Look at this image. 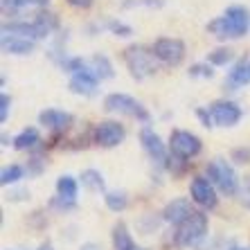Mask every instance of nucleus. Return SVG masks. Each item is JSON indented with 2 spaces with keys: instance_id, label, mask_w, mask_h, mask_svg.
<instances>
[{
  "instance_id": "nucleus-1",
  "label": "nucleus",
  "mask_w": 250,
  "mask_h": 250,
  "mask_svg": "<svg viewBox=\"0 0 250 250\" xmlns=\"http://www.w3.org/2000/svg\"><path fill=\"white\" fill-rule=\"evenodd\" d=\"M250 27V12L241 5H234L230 9H226L223 16H219L216 21L208 25V29L216 39H239L244 36Z\"/></svg>"
},
{
  "instance_id": "nucleus-12",
  "label": "nucleus",
  "mask_w": 250,
  "mask_h": 250,
  "mask_svg": "<svg viewBox=\"0 0 250 250\" xmlns=\"http://www.w3.org/2000/svg\"><path fill=\"white\" fill-rule=\"evenodd\" d=\"M192 214H194V209H192V205H189L187 198H176V201H171L163 212L165 221L171 223V226H176V228L181 226L185 219H189Z\"/></svg>"
},
{
  "instance_id": "nucleus-18",
  "label": "nucleus",
  "mask_w": 250,
  "mask_h": 250,
  "mask_svg": "<svg viewBox=\"0 0 250 250\" xmlns=\"http://www.w3.org/2000/svg\"><path fill=\"white\" fill-rule=\"evenodd\" d=\"M90 72H93L97 79H111L113 77V68H111V61L106 57H102V54H97V57H93L90 61Z\"/></svg>"
},
{
  "instance_id": "nucleus-4",
  "label": "nucleus",
  "mask_w": 250,
  "mask_h": 250,
  "mask_svg": "<svg viewBox=\"0 0 250 250\" xmlns=\"http://www.w3.org/2000/svg\"><path fill=\"white\" fill-rule=\"evenodd\" d=\"M104 108L108 113H122V115H128V117H135V120H142L146 122L149 120V113L138 99L128 97V95H122V93H111L108 97L104 99Z\"/></svg>"
},
{
  "instance_id": "nucleus-29",
  "label": "nucleus",
  "mask_w": 250,
  "mask_h": 250,
  "mask_svg": "<svg viewBox=\"0 0 250 250\" xmlns=\"http://www.w3.org/2000/svg\"><path fill=\"white\" fill-rule=\"evenodd\" d=\"M108 27H111V32H115L117 36H131V27L128 25H122V23H108Z\"/></svg>"
},
{
  "instance_id": "nucleus-17",
  "label": "nucleus",
  "mask_w": 250,
  "mask_h": 250,
  "mask_svg": "<svg viewBox=\"0 0 250 250\" xmlns=\"http://www.w3.org/2000/svg\"><path fill=\"white\" fill-rule=\"evenodd\" d=\"M113 246H115V250H135L133 239H131L124 223H117L113 228Z\"/></svg>"
},
{
  "instance_id": "nucleus-13",
  "label": "nucleus",
  "mask_w": 250,
  "mask_h": 250,
  "mask_svg": "<svg viewBox=\"0 0 250 250\" xmlns=\"http://www.w3.org/2000/svg\"><path fill=\"white\" fill-rule=\"evenodd\" d=\"M70 90L75 95H86V97H90V95L97 93V77L90 72V68L82 70V72H77V75L70 79Z\"/></svg>"
},
{
  "instance_id": "nucleus-11",
  "label": "nucleus",
  "mask_w": 250,
  "mask_h": 250,
  "mask_svg": "<svg viewBox=\"0 0 250 250\" xmlns=\"http://www.w3.org/2000/svg\"><path fill=\"white\" fill-rule=\"evenodd\" d=\"M192 201L208 209L216 205V192L212 187V183H209V178H201L198 176V178L192 181Z\"/></svg>"
},
{
  "instance_id": "nucleus-9",
  "label": "nucleus",
  "mask_w": 250,
  "mask_h": 250,
  "mask_svg": "<svg viewBox=\"0 0 250 250\" xmlns=\"http://www.w3.org/2000/svg\"><path fill=\"white\" fill-rule=\"evenodd\" d=\"M124 135H126V131H124L122 124L111 122V120H108V122H102L95 128V142H97L99 146H106V149L117 146L124 140Z\"/></svg>"
},
{
  "instance_id": "nucleus-20",
  "label": "nucleus",
  "mask_w": 250,
  "mask_h": 250,
  "mask_svg": "<svg viewBox=\"0 0 250 250\" xmlns=\"http://www.w3.org/2000/svg\"><path fill=\"white\" fill-rule=\"evenodd\" d=\"M77 189H79V185H77V181L72 176H61L57 181V192H59V196L65 198V201H75Z\"/></svg>"
},
{
  "instance_id": "nucleus-28",
  "label": "nucleus",
  "mask_w": 250,
  "mask_h": 250,
  "mask_svg": "<svg viewBox=\"0 0 250 250\" xmlns=\"http://www.w3.org/2000/svg\"><path fill=\"white\" fill-rule=\"evenodd\" d=\"M9 104H12V99L7 97V95H0V122H7V117H9Z\"/></svg>"
},
{
  "instance_id": "nucleus-6",
  "label": "nucleus",
  "mask_w": 250,
  "mask_h": 250,
  "mask_svg": "<svg viewBox=\"0 0 250 250\" xmlns=\"http://www.w3.org/2000/svg\"><path fill=\"white\" fill-rule=\"evenodd\" d=\"M151 52L156 54V59H160L163 63L178 65L183 61V57H185V45H183V41H178V39H158V41L153 43Z\"/></svg>"
},
{
  "instance_id": "nucleus-22",
  "label": "nucleus",
  "mask_w": 250,
  "mask_h": 250,
  "mask_svg": "<svg viewBox=\"0 0 250 250\" xmlns=\"http://www.w3.org/2000/svg\"><path fill=\"white\" fill-rule=\"evenodd\" d=\"M104 198H106L108 209H113V212H122V209H126V205H128V198L124 192H108Z\"/></svg>"
},
{
  "instance_id": "nucleus-2",
  "label": "nucleus",
  "mask_w": 250,
  "mask_h": 250,
  "mask_svg": "<svg viewBox=\"0 0 250 250\" xmlns=\"http://www.w3.org/2000/svg\"><path fill=\"white\" fill-rule=\"evenodd\" d=\"M208 234V216L203 212H194L189 219L181 223V226L176 228V246H181V248H192L196 246L201 239Z\"/></svg>"
},
{
  "instance_id": "nucleus-8",
  "label": "nucleus",
  "mask_w": 250,
  "mask_h": 250,
  "mask_svg": "<svg viewBox=\"0 0 250 250\" xmlns=\"http://www.w3.org/2000/svg\"><path fill=\"white\" fill-rule=\"evenodd\" d=\"M140 142H142V146H145V151L149 153V158H151L153 163L158 165H169V156H167V149H165V142L160 138H158V133H153L151 128H142V133H140Z\"/></svg>"
},
{
  "instance_id": "nucleus-31",
  "label": "nucleus",
  "mask_w": 250,
  "mask_h": 250,
  "mask_svg": "<svg viewBox=\"0 0 250 250\" xmlns=\"http://www.w3.org/2000/svg\"><path fill=\"white\" fill-rule=\"evenodd\" d=\"M82 250H102V248H99V246H95V244H83Z\"/></svg>"
},
{
  "instance_id": "nucleus-27",
  "label": "nucleus",
  "mask_w": 250,
  "mask_h": 250,
  "mask_svg": "<svg viewBox=\"0 0 250 250\" xmlns=\"http://www.w3.org/2000/svg\"><path fill=\"white\" fill-rule=\"evenodd\" d=\"M189 75H192V77H203V79H209V77L214 75V70L209 68V65L198 63V65H192V68H189Z\"/></svg>"
},
{
  "instance_id": "nucleus-19",
  "label": "nucleus",
  "mask_w": 250,
  "mask_h": 250,
  "mask_svg": "<svg viewBox=\"0 0 250 250\" xmlns=\"http://www.w3.org/2000/svg\"><path fill=\"white\" fill-rule=\"evenodd\" d=\"M39 142H41V135H39V131H36V128H25L23 133L14 138V146H16L18 151L32 149V146H36Z\"/></svg>"
},
{
  "instance_id": "nucleus-26",
  "label": "nucleus",
  "mask_w": 250,
  "mask_h": 250,
  "mask_svg": "<svg viewBox=\"0 0 250 250\" xmlns=\"http://www.w3.org/2000/svg\"><path fill=\"white\" fill-rule=\"evenodd\" d=\"M163 0H124V9L131 7H160Z\"/></svg>"
},
{
  "instance_id": "nucleus-3",
  "label": "nucleus",
  "mask_w": 250,
  "mask_h": 250,
  "mask_svg": "<svg viewBox=\"0 0 250 250\" xmlns=\"http://www.w3.org/2000/svg\"><path fill=\"white\" fill-rule=\"evenodd\" d=\"M156 54L149 52L146 47L142 45H131L124 50V63H126L128 72L135 77V79H145V77H151L156 72V61H153Z\"/></svg>"
},
{
  "instance_id": "nucleus-15",
  "label": "nucleus",
  "mask_w": 250,
  "mask_h": 250,
  "mask_svg": "<svg viewBox=\"0 0 250 250\" xmlns=\"http://www.w3.org/2000/svg\"><path fill=\"white\" fill-rule=\"evenodd\" d=\"M2 50L7 54H29L34 52V41H27V39L12 34H2Z\"/></svg>"
},
{
  "instance_id": "nucleus-5",
  "label": "nucleus",
  "mask_w": 250,
  "mask_h": 250,
  "mask_svg": "<svg viewBox=\"0 0 250 250\" xmlns=\"http://www.w3.org/2000/svg\"><path fill=\"white\" fill-rule=\"evenodd\" d=\"M208 178L214 187H219L223 194L232 196L237 194V176H234V169L223 160V158H216L208 165Z\"/></svg>"
},
{
  "instance_id": "nucleus-33",
  "label": "nucleus",
  "mask_w": 250,
  "mask_h": 250,
  "mask_svg": "<svg viewBox=\"0 0 250 250\" xmlns=\"http://www.w3.org/2000/svg\"><path fill=\"white\" fill-rule=\"evenodd\" d=\"M232 250H250V248H232Z\"/></svg>"
},
{
  "instance_id": "nucleus-25",
  "label": "nucleus",
  "mask_w": 250,
  "mask_h": 250,
  "mask_svg": "<svg viewBox=\"0 0 250 250\" xmlns=\"http://www.w3.org/2000/svg\"><path fill=\"white\" fill-rule=\"evenodd\" d=\"M232 61V52L226 50V47H219L214 52H209V63L212 65H226Z\"/></svg>"
},
{
  "instance_id": "nucleus-23",
  "label": "nucleus",
  "mask_w": 250,
  "mask_h": 250,
  "mask_svg": "<svg viewBox=\"0 0 250 250\" xmlns=\"http://www.w3.org/2000/svg\"><path fill=\"white\" fill-rule=\"evenodd\" d=\"M21 178H23V167H18V165L5 167L2 174H0V183H2V185H12V183L21 181Z\"/></svg>"
},
{
  "instance_id": "nucleus-34",
  "label": "nucleus",
  "mask_w": 250,
  "mask_h": 250,
  "mask_svg": "<svg viewBox=\"0 0 250 250\" xmlns=\"http://www.w3.org/2000/svg\"><path fill=\"white\" fill-rule=\"evenodd\" d=\"M135 250H142V248H135Z\"/></svg>"
},
{
  "instance_id": "nucleus-16",
  "label": "nucleus",
  "mask_w": 250,
  "mask_h": 250,
  "mask_svg": "<svg viewBox=\"0 0 250 250\" xmlns=\"http://www.w3.org/2000/svg\"><path fill=\"white\" fill-rule=\"evenodd\" d=\"M228 83L232 86V90H237V88L250 83V59L239 61V63L230 70V75H228Z\"/></svg>"
},
{
  "instance_id": "nucleus-30",
  "label": "nucleus",
  "mask_w": 250,
  "mask_h": 250,
  "mask_svg": "<svg viewBox=\"0 0 250 250\" xmlns=\"http://www.w3.org/2000/svg\"><path fill=\"white\" fill-rule=\"evenodd\" d=\"M72 7H77V9H88V7L93 5V0H68Z\"/></svg>"
},
{
  "instance_id": "nucleus-24",
  "label": "nucleus",
  "mask_w": 250,
  "mask_h": 250,
  "mask_svg": "<svg viewBox=\"0 0 250 250\" xmlns=\"http://www.w3.org/2000/svg\"><path fill=\"white\" fill-rule=\"evenodd\" d=\"M50 0H2L5 7H12V9H25V7H47Z\"/></svg>"
},
{
  "instance_id": "nucleus-21",
  "label": "nucleus",
  "mask_w": 250,
  "mask_h": 250,
  "mask_svg": "<svg viewBox=\"0 0 250 250\" xmlns=\"http://www.w3.org/2000/svg\"><path fill=\"white\" fill-rule=\"evenodd\" d=\"M82 185L88 187L90 192H104V178L97 169H86L82 174Z\"/></svg>"
},
{
  "instance_id": "nucleus-10",
  "label": "nucleus",
  "mask_w": 250,
  "mask_h": 250,
  "mask_svg": "<svg viewBox=\"0 0 250 250\" xmlns=\"http://www.w3.org/2000/svg\"><path fill=\"white\" fill-rule=\"evenodd\" d=\"M209 113H212L214 124H219V126H234L241 120V108L232 102H214Z\"/></svg>"
},
{
  "instance_id": "nucleus-7",
  "label": "nucleus",
  "mask_w": 250,
  "mask_h": 250,
  "mask_svg": "<svg viewBox=\"0 0 250 250\" xmlns=\"http://www.w3.org/2000/svg\"><path fill=\"white\" fill-rule=\"evenodd\" d=\"M171 151L178 158H194L201 153V140L189 131H174L171 133Z\"/></svg>"
},
{
  "instance_id": "nucleus-32",
  "label": "nucleus",
  "mask_w": 250,
  "mask_h": 250,
  "mask_svg": "<svg viewBox=\"0 0 250 250\" xmlns=\"http://www.w3.org/2000/svg\"><path fill=\"white\" fill-rule=\"evenodd\" d=\"M39 250H52V246H50V244H45V246H41V248H39Z\"/></svg>"
},
{
  "instance_id": "nucleus-14",
  "label": "nucleus",
  "mask_w": 250,
  "mask_h": 250,
  "mask_svg": "<svg viewBox=\"0 0 250 250\" xmlns=\"http://www.w3.org/2000/svg\"><path fill=\"white\" fill-rule=\"evenodd\" d=\"M39 122L45 128H50V131H63V128L70 126L72 115L65 111H57V108H47V111H43L39 115Z\"/></svg>"
}]
</instances>
